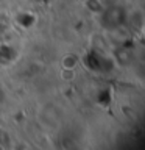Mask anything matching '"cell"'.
<instances>
[{"instance_id":"6da1fadb","label":"cell","mask_w":145,"mask_h":150,"mask_svg":"<svg viewBox=\"0 0 145 150\" xmlns=\"http://www.w3.org/2000/svg\"><path fill=\"white\" fill-rule=\"evenodd\" d=\"M0 150H5V145H2V144H0Z\"/></svg>"}]
</instances>
